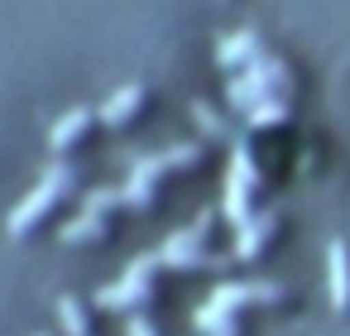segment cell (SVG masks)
Instances as JSON below:
<instances>
[{"instance_id":"obj_1","label":"cell","mask_w":350,"mask_h":336,"mask_svg":"<svg viewBox=\"0 0 350 336\" xmlns=\"http://www.w3.org/2000/svg\"><path fill=\"white\" fill-rule=\"evenodd\" d=\"M273 298H278V288H273V283H221V288L202 302L197 326L211 336L216 326H226V322H230V312H235L240 302H273Z\"/></svg>"},{"instance_id":"obj_2","label":"cell","mask_w":350,"mask_h":336,"mask_svg":"<svg viewBox=\"0 0 350 336\" xmlns=\"http://www.w3.org/2000/svg\"><path fill=\"white\" fill-rule=\"evenodd\" d=\"M68 183H72V173H68L63 164H53V168L39 178V188H34V192H29V197H25L15 211H10L5 231H10V235H25V231H29V226H34V221H39V216H44V211L58 202V192H68Z\"/></svg>"},{"instance_id":"obj_3","label":"cell","mask_w":350,"mask_h":336,"mask_svg":"<svg viewBox=\"0 0 350 336\" xmlns=\"http://www.w3.org/2000/svg\"><path fill=\"white\" fill-rule=\"evenodd\" d=\"M192 159H197V144H178V149H168V154H154V159L135 164L130 183L120 188L125 207H144V202H149V192H154V178H159L163 168H178V164H192Z\"/></svg>"},{"instance_id":"obj_4","label":"cell","mask_w":350,"mask_h":336,"mask_svg":"<svg viewBox=\"0 0 350 336\" xmlns=\"http://www.w3.org/2000/svg\"><path fill=\"white\" fill-rule=\"evenodd\" d=\"M250 188H254L250 149H235V154H230V173H226V202H221L226 221H235V226L250 221Z\"/></svg>"},{"instance_id":"obj_5","label":"cell","mask_w":350,"mask_h":336,"mask_svg":"<svg viewBox=\"0 0 350 336\" xmlns=\"http://www.w3.org/2000/svg\"><path fill=\"white\" fill-rule=\"evenodd\" d=\"M154 264H163V259H159V255L130 259L125 279H120V283H111V288H101V293H96V302H101V307H135L139 298H149V274H154Z\"/></svg>"},{"instance_id":"obj_6","label":"cell","mask_w":350,"mask_h":336,"mask_svg":"<svg viewBox=\"0 0 350 336\" xmlns=\"http://www.w3.org/2000/svg\"><path fill=\"white\" fill-rule=\"evenodd\" d=\"M288 77V68L278 63V58H264V63H254L240 82H230V106H245V111H254L264 96H269V87L273 82H283Z\"/></svg>"},{"instance_id":"obj_7","label":"cell","mask_w":350,"mask_h":336,"mask_svg":"<svg viewBox=\"0 0 350 336\" xmlns=\"http://www.w3.org/2000/svg\"><path fill=\"white\" fill-rule=\"evenodd\" d=\"M206 221H211V216H202L192 231H173V235H168V245L159 250V259H163V264H173V269L206 264V255H202V231H206Z\"/></svg>"},{"instance_id":"obj_8","label":"cell","mask_w":350,"mask_h":336,"mask_svg":"<svg viewBox=\"0 0 350 336\" xmlns=\"http://www.w3.org/2000/svg\"><path fill=\"white\" fill-rule=\"evenodd\" d=\"M326 283H331V302L336 307H350V255H345L340 240L326 250Z\"/></svg>"},{"instance_id":"obj_9","label":"cell","mask_w":350,"mask_h":336,"mask_svg":"<svg viewBox=\"0 0 350 336\" xmlns=\"http://www.w3.org/2000/svg\"><path fill=\"white\" fill-rule=\"evenodd\" d=\"M254 53H259V39H254L250 29H240V34L221 39V49H216V63H221V68H235V63H250Z\"/></svg>"},{"instance_id":"obj_10","label":"cell","mask_w":350,"mask_h":336,"mask_svg":"<svg viewBox=\"0 0 350 336\" xmlns=\"http://www.w3.org/2000/svg\"><path fill=\"white\" fill-rule=\"evenodd\" d=\"M139 96H144V87H139V82H130V87H120L116 96H106L96 116H101L106 125H120V120H125V116H130V111L139 106Z\"/></svg>"},{"instance_id":"obj_11","label":"cell","mask_w":350,"mask_h":336,"mask_svg":"<svg viewBox=\"0 0 350 336\" xmlns=\"http://www.w3.org/2000/svg\"><path fill=\"white\" fill-rule=\"evenodd\" d=\"M87 120H92V111H82V106H77V111H68V116H63V120L53 125L49 144H53V149H68V144H72V140H77V135L87 130Z\"/></svg>"},{"instance_id":"obj_12","label":"cell","mask_w":350,"mask_h":336,"mask_svg":"<svg viewBox=\"0 0 350 336\" xmlns=\"http://www.w3.org/2000/svg\"><path fill=\"white\" fill-rule=\"evenodd\" d=\"M269 231H273V216H259V221H245L240 226V240H235V255L240 259H250L264 240H269Z\"/></svg>"},{"instance_id":"obj_13","label":"cell","mask_w":350,"mask_h":336,"mask_svg":"<svg viewBox=\"0 0 350 336\" xmlns=\"http://www.w3.org/2000/svg\"><path fill=\"white\" fill-rule=\"evenodd\" d=\"M101 226H106V211H82L77 221H68L63 226V240H92V235H101Z\"/></svg>"},{"instance_id":"obj_14","label":"cell","mask_w":350,"mask_h":336,"mask_svg":"<svg viewBox=\"0 0 350 336\" xmlns=\"http://www.w3.org/2000/svg\"><path fill=\"white\" fill-rule=\"evenodd\" d=\"M283 116H288V101L273 96V101H259V106L250 111V125H254V130H259V125H278Z\"/></svg>"},{"instance_id":"obj_15","label":"cell","mask_w":350,"mask_h":336,"mask_svg":"<svg viewBox=\"0 0 350 336\" xmlns=\"http://www.w3.org/2000/svg\"><path fill=\"white\" fill-rule=\"evenodd\" d=\"M58 322H63V331H68V336H87V317H82V307H77L72 298H63V302H58Z\"/></svg>"},{"instance_id":"obj_16","label":"cell","mask_w":350,"mask_h":336,"mask_svg":"<svg viewBox=\"0 0 350 336\" xmlns=\"http://www.w3.org/2000/svg\"><path fill=\"white\" fill-rule=\"evenodd\" d=\"M116 202H125V197H120V192H111V188H96V192H87V207H92V211H111Z\"/></svg>"},{"instance_id":"obj_17","label":"cell","mask_w":350,"mask_h":336,"mask_svg":"<svg viewBox=\"0 0 350 336\" xmlns=\"http://www.w3.org/2000/svg\"><path fill=\"white\" fill-rule=\"evenodd\" d=\"M197 120H202V130H206V135H221V120H216V111H211V106H202V101H197Z\"/></svg>"},{"instance_id":"obj_18","label":"cell","mask_w":350,"mask_h":336,"mask_svg":"<svg viewBox=\"0 0 350 336\" xmlns=\"http://www.w3.org/2000/svg\"><path fill=\"white\" fill-rule=\"evenodd\" d=\"M130 336H154V326H149L144 317H135V322H130Z\"/></svg>"}]
</instances>
